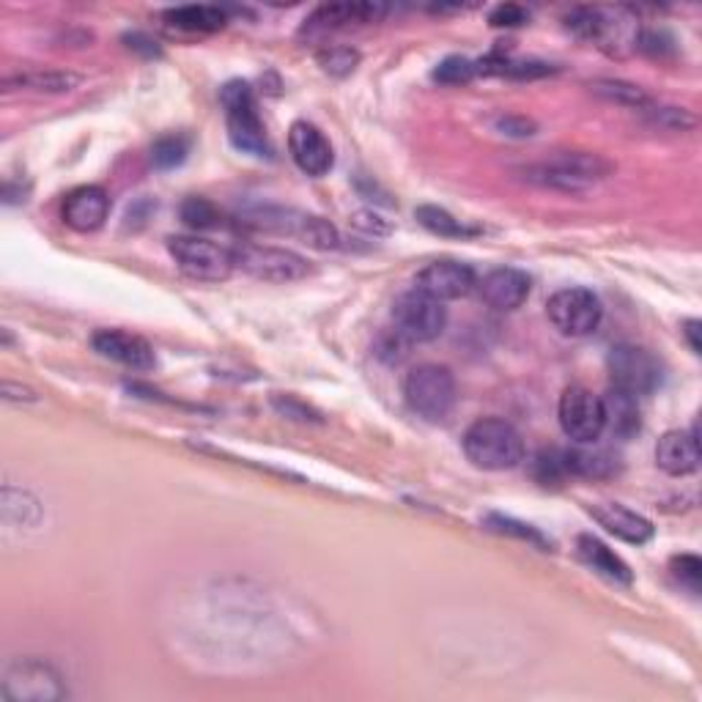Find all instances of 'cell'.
I'll return each instance as SVG.
<instances>
[{"mask_svg": "<svg viewBox=\"0 0 702 702\" xmlns=\"http://www.w3.org/2000/svg\"><path fill=\"white\" fill-rule=\"evenodd\" d=\"M656 464L673 477L691 475L700 467L697 431H667L656 445Z\"/></svg>", "mask_w": 702, "mask_h": 702, "instance_id": "cell-20", "label": "cell"}, {"mask_svg": "<svg viewBox=\"0 0 702 702\" xmlns=\"http://www.w3.org/2000/svg\"><path fill=\"white\" fill-rule=\"evenodd\" d=\"M190 154V137L187 135H165L154 143L152 148V162L159 170L179 168Z\"/></svg>", "mask_w": 702, "mask_h": 702, "instance_id": "cell-30", "label": "cell"}, {"mask_svg": "<svg viewBox=\"0 0 702 702\" xmlns=\"http://www.w3.org/2000/svg\"><path fill=\"white\" fill-rule=\"evenodd\" d=\"M612 170H615V165L601 154L557 152L541 162L526 165L521 173H524L526 182L557 190V193H582V190L604 182L606 175H612Z\"/></svg>", "mask_w": 702, "mask_h": 702, "instance_id": "cell-1", "label": "cell"}, {"mask_svg": "<svg viewBox=\"0 0 702 702\" xmlns=\"http://www.w3.org/2000/svg\"><path fill=\"white\" fill-rule=\"evenodd\" d=\"M409 346L412 343H409L398 329H390V332L379 335V340H376L374 346V354L382 360V363L398 365L409 354Z\"/></svg>", "mask_w": 702, "mask_h": 702, "instance_id": "cell-35", "label": "cell"}, {"mask_svg": "<svg viewBox=\"0 0 702 702\" xmlns=\"http://www.w3.org/2000/svg\"><path fill=\"white\" fill-rule=\"evenodd\" d=\"M700 327H702V324L697 322V318H689V322H683V335H686V340H689V346H691V351H694V354H700V351H702Z\"/></svg>", "mask_w": 702, "mask_h": 702, "instance_id": "cell-41", "label": "cell"}, {"mask_svg": "<svg viewBox=\"0 0 702 702\" xmlns=\"http://www.w3.org/2000/svg\"><path fill=\"white\" fill-rule=\"evenodd\" d=\"M130 41H132L130 47H135V50H146V56H157V52H159L157 41L146 39V36H141V34H132Z\"/></svg>", "mask_w": 702, "mask_h": 702, "instance_id": "cell-42", "label": "cell"}, {"mask_svg": "<svg viewBox=\"0 0 702 702\" xmlns=\"http://www.w3.org/2000/svg\"><path fill=\"white\" fill-rule=\"evenodd\" d=\"M604 412L606 428L615 436H620V439H629L640 431V407H637V398L629 396V392L612 387L604 398Z\"/></svg>", "mask_w": 702, "mask_h": 702, "instance_id": "cell-22", "label": "cell"}, {"mask_svg": "<svg viewBox=\"0 0 702 702\" xmlns=\"http://www.w3.org/2000/svg\"><path fill=\"white\" fill-rule=\"evenodd\" d=\"M526 20H530L526 9L516 7V3H503V7H497L488 14V23H492L494 28H519Z\"/></svg>", "mask_w": 702, "mask_h": 702, "instance_id": "cell-38", "label": "cell"}, {"mask_svg": "<svg viewBox=\"0 0 702 702\" xmlns=\"http://www.w3.org/2000/svg\"><path fill=\"white\" fill-rule=\"evenodd\" d=\"M0 691L9 702H58L69 697L61 673L41 658H17L9 664Z\"/></svg>", "mask_w": 702, "mask_h": 702, "instance_id": "cell-8", "label": "cell"}, {"mask_svg": "<svg viewBox=\"0 0 702 702\" xmlns=\"http://www.w3.org/2000/svg\"><path fill=\"white\" fill-rule=\"evenodd\" d=\"M669 571H673V577L678 579L683 588H689L691 593H700L702 588V562L697 555H678L673 557V562H669Z\"/></svg>", "mask_w": 702, "mask_h": 702, "instance_id": "cell-34", "label": "cell"}, {"mask_svg": "<svg viewBox=\"0 0 702 702\" xmlns=\"http://www.w3.org/2000/svg\"><path fill=\"white\" fill-rule=\"evenodd\" d=\"M182 215V222L193 231H209V228H220L222 226V215L211 201L206 198H187L179 209Z\"/></svg>", "mask_w": 702, "mask_h": 702, "instance_id": "cell-29", "label": "cell"}, {"mask_svg": "<svg viewBox=\"0 0 702 702\" xmlns=\"http://www.w3.org/2000/svg\"><path fill=\"white\" fill-rule=\"evenodd\" d=\"M392 324L409 343H431L448 327V307L412 289L392 302Z\"/></svg>", "mask_w": 702, "mask_h": 702, "instance_id": "cell-11", "label": "cell"}, {"mask_svg": "<svg viewBox=\"0 0 702 702\" xmlns=\"http://www.w3.org/2000/svg\"><path fill=\"white\" fill-rule=\"evenodd\" d=\"M110 215V198L97 184L72 190L63 201V222L77 233H94L105 226Z\"/></svg>", "mask_w": 702, "mask_h": 702, "instance_id": "cell-17", "label": "cell"}, {"mask_svg": "<svg viewBox=\"0 0 702 702\" xmlns=\"http://www.w3.org/2000/svg\"><path fill=\"white\" fill-rule=\"evenodd\" d=\"M590 513L593 519L604 526L606 533L615 535V538L626 541V544L642 546L653 538V524L645 519V516L634 513L626 505L620 503H595L590 505Z\"/></svg>", "mask_w": 702, "mask_h": 702, "instance_id": "cell-18", "label": "cell"}, {"mask_svg": "<svg viewBox=\"0 0 702 702\" xmlns=\"http://www.w3.org/2000/svg\"><path fill=\"white\" fill-rule=\"evenodd\" d=\"M220 99L222 108H226L228 137H231L233 146L244 154H253V157H269L273 146H269L267 130H264V121L258 116L253 88L242 80H231L222 88Z\"/></svg>", "mask_w": 702, "mask_h": 702, "instance_id": "cell-5", "label": "cell"}, {"mask_svg": "<svg viewBox=\"0 0 702 702\" xmlns=\"http://www.w3.org/2000/svg\"><path fill=\"white\" fill-rule=\"evenodd\" d=\"M273 409L278 414H283V417L300 420V423H322V414H318L313 407H307L305 401H300L296 396H283V392H275Z\"/></svg>", "mask_w": 702, "mask_h": 702, "instance_id": "cell-36", "label": "cell"}, {"mask_svg": "<svg viewBox=\"0 0 702 702\" xmlns=\"http://www.w3.org/2000/svg\"><path fill=\"white\" fill-rule=\"evenodd\" d=\"M577 552H579V557H582L584 566L593 568L598 577L609 579V582H618V584L634 582V573H631V568L626 566L624 557L615 555L609 546L601 544V541L593 538V535H579Z\"/></svg>", "mask_w": 702, "mask_h": 702, "instance_id": "cell-21", "label": "cell"}, {"mask_svg": "<svg viewBox=\"0 0 702 702\" xmlns=\"http://www.w3.org/2000/svg\"><path fill=\"white\" fill-rule=\"evenodd\" d=\"M289 152L291 159L296 162V168L302 173L313 175H327L335 165V154L329 141L324 137V132L318 130L311 121H294L289 130Z\"/></svg>", "mask_w": 702, "mask_h": 702, "instance_id": "cell-15", "label": "cell"}, {"mask_svg": "<svg viewBox=\"0 0 702 702\" xmlns=\"http://www.w3.org/2000/svg\"><path fill=\"white\" fill-rule=\"evenodd\" d=\"M560 428L577 445H593L606 431L604 398L588 387H568L557 403Z\"/></svg>", "mask_w": 702, "mask_h": 702, "instance_id": "cell-12", "label": "cell"}, {"mask_svg": "<svg viewBox=\"0 0 702 702\" xmlns=\"http://www.w3.org/2000/svg\"><path fill=\"white\" fill-rule=\"evenodd\" d=\"M3 398H7V401H25V403H34V401H36V392L31 390V387L14 385V382H7V385H3Z\"/></svg>", "mask_w": 702, "mask_h": 702, "instance_id": "cell-40", "label": "cell"}, {"mask_svg": "<svg viewBox=\"0 0 702 702\" xmlns=\"http://www.w3.org/2000/svg\"><path fill=\"white\" fill-rule=\"evenodd\" d=\"M403 398L417 417L428 420V423H443L453 412L456 398H459L453 371L436 363L417 365L403 379Z\"/></svg>", "mask_w": 702, "mask_h": 702, "instance_id": "cell-3", "label": "cell"}, {"mask_svg": "<svg viewBox=\"0 0 702 702\" xmlns=\"http://www.w3.org/2000/svg\"><path fill=\"white\" fill-rule=\"evenodd\" d=\"M92 346L102 358L113 360V363L124 365L130 371H141V374L157 365L154 346L141 335L124 332V329H99V332H94Z\"/></svg>", "mask_w": 702, "mask_h": 702, "instance_id": "cell-14", "label": "cell"}, {"mask_svg": "<svg viewBox=\"0 0 702 702\" xmlns=\"http://www.w3.org/2000/svg\"><path fill=\"white\" fill-rule=\"evenodd\" d=\"M387 14L385 7L379 3H329V7H318L311 17L305 20V28L302 34H329V31H338L343 25L354 23H379Z\"/></svg>", "mask_w": 702, "mask_h": 702, "instance_id": "cell-19", "label": "cell"}, {"mask_svg": "<svg viewBox=\"0 0 702 702\" xmlns=\"http://www.w3.org/2000/svg\"><path fill=\"white\" fill-rule=\"evenodd\" d=\"M80 83V77L74 72H56V69H31V72L12 74L3 80L7 88H25V92L36 94H63L72 92L74 85Z\"/></svg>", "mask_w": 702, "mask_h": 702, "instance_id": "cell-23", "label": "cell"}, {"mask_svg": "<svg viewBox=\"0 0 702 702\" xmlns=\"http://www.w3.org/2000/svg\"><path fill=\"white\" fill-rule=\"evenodd\" d=\"M414 217H417V222L425 228V231L436 233V237L464 239V237H475L477 233V228L467 226L464 220L453 217L448 209H439V206H417Z\"/></svg>", "mask_w": 702, "mask_h": 702, "instance_id": "cell-26", "label": "cell"}, {"mask_svg": "<svg viewBox=\"0 0 702 702\" xmlns=\"http://www.w3.org/2000/svg\"><path fill=\"white\" fill-rule=\"evenodd\" d=\"M477 286V275L470 264H461V261H434L428 267H423L414 278V291L431 296L436 302H453L461 300V296L470 294Z\"/></svg>", "mask_w": 702, "mask_h": 702, "instance_id": "cell-13", "label": "cell"}, {"mask_svg": "<svg viewBox=\"0 0 702 702\" xmlns=\"http://www.w3.org/2000/svg\"><path fill=\"white\" fill-rule=\"evenodd\" d=\"M562 459H566L568 475H579V477H609L612 472L618 470V459H615L609 450H601V448L562 450Z\"/></svg>", "mask_w": 702, "mask_h": 702, "instance_id": "cell-24", "label": "cell"}, {"mask_svg": "<svg viewBox=\"0 0 702 702\" xmlns=\"http://www.w3.org/2000/svg\"><path fill=\"white\" fill-rule=\"evenodd\" d=\"M530 289H533V280L516 267H497L483 275V280H477L481 300L488 307L503 313L519 311L526 302V296H530Z\"/></svg>", "mask_w": 702, "mask_h": 702, "instance_id": "cell-16", "label": "cell"}, {"mask_svg": "<svg viewBox=\"0 0 702 702\" xmlns=\"http://www.w3.org/2000/svg\"><path fill=\"white\" fill-rule=\"evenodd\" d=\"M593 92L598 94L601 99H606V102L620 105V108H631V110L653 108V99L642 92L640 85L626 83V80H595Z\"/></svg>", "mask_w": 702, "mask_h": 702, "instance_id": "cell-27", "label": "cell"}, {"mask_svg": "<svg viewBox=\"0 0 702 702\" xmlns=\"http://www.w3.org/2000/svg\"><path fill=\"white\" fill-rule=\"evenodd\" d=\"M467 461L477 470L486 472H503L513 470L524 461V439L503 417H481L464 431L461 439Z\"/></svg>", "mask_w": 702, "mask_h": 702, "instance_id": "cell-2", "label": "cell"}, {"mask_svg": "<svg viewBox=\"0 0 702 702\" xmlns=\"http://www.w3.org/2000/svg\"><path fill=\"white\" fill-rule=\"evenodd\" d=\"M244 226H253L258 231H275V233H289V237L302 239L307 247L313 250H338L340 247V233L338 228L329 220L307 211L296 209H280V206H258V209L244 211Z\"/></svg>", "mask_w": 702, "mask_h": 702, "instance_id": "cell-4", "label": "cell"}, {"mask_svg": "<svg viewBox=\"0 0 702 702\" xmlns=\"http://www.w3.org/2000/svg\"><path fill=\"white\" fill-rule=\"evenodd\" d=\"M606 368H609L612 387L629 392V396L634 398L647 396V392L656 390L664 376L662 363L653 358L651 351L631 343L615 346V349L609 351V358H606Z\"/></svg>", "mask_w": 702, "mask_h": 702, "instance_id": "cell-10", "label": "cell"}, {"mask_svg": "<svg viewBox=\"0 0 702 702\" xmlns=\"http://www.w3.org/2000/svg\"><path fill=\"white\" fill-rule=\"evenodd\" d=\"M358 63H360V52L343 45L327 47V50L318 52V66H322L327 74H332V77H346V74H351L354 69H358Z\"/></svg>", "mask_w": 702, "mask_h": 702, "instance_id": "cell-32", "label": "cell"}, {"mask_svg": "<svg viewBox=\"0 0 702 702\" xmlns=\"http://www.w3.org/2000/svg\"><path fill=\"white\" fill-rule=\"evenodd\" d=\"M494 126H497V132H503V135L508 137H530L535 135V121L524 119V116H497L494 119Z\"/></svg>", "mask_w": 702, "mask_h": 702, "instance_id": "cell-39", "label": "cell"}, {"mask_svg": "<svg viewBox=\"0 0 702 702\" xmlns=\"http://www.w3.org/2000/svg\"><path fill=\"white\" fill-rule=\"evenodd\" d=\"M546 316L555 324V329L566 338H588L598 329L604 318V305L598 296L582 286L560 289L546 302Z\"/></svg>", "mask_w": 702, "mask_h": 702, "instance_id": "cell-9", "label": "cell"}, {"mask_svg": "<svg viewBox=\"0 0 702 702\" xmlns=\"http://www.w3.org/2000/svg\"><path fill=\"white\" fill-rule=\"evenodd\" d=\"M566 25L584 39H601L609 31V20L601 9H573L566 17Z\"/></svg>", "mask_w": 702, "mask_h": 702, "instance_id": "cell-31", "label": "cell"}, {"mask_svg": "<svg viewBox=\"0 0 702 702\" xmlns=\"http://www.w3.org/2000/svg\"><path fill=\"white\" fill-rule=\"evenodd\" d=\"M168 253L175 261V267L182 269L190 280H198V283H226L233 275V269H237L233 250L204 237H190V233L170 237Z\"/></svg>", "mask_w": 702, "mask_h": 702, "instance_id": "cell-6", "label": "cell"}, {"mask_svg": "<svg viewBox=\"0 0 702 702\" xmlns=\"http://www.w3.org/2000/svg\"><path fill=\"white\" fill-rule=\"evenodd\" d=\"M486 526L488 530H494V533L526 541V544H535V546H541V549H549L552 546V541L546 538V535H541L533 524L516 521V519H510V516H499V513L486 516Z\"/></svg>", "mask_w": 702, "mask_h": 702, "instance_id": "cell-28", "label": "cell"}, {"mask_svg": "<svg viewBox=\"0 0 702 702\" xmlns=\"http://www.w3.org/2000/svg\"><path fill=\"white\" fill-rule=\"evenodd\" d=\"M233 261L237 269H242L244 275L264 283H296V280L311 275V264L307 258H302L300 253L286 247H273V244H255L242 242L233 247Z\"/></svg>", "mask_w": 702, "mask_h": 702, "instance_id": "cell-7", "label": "cell"}, {"mask_svg": "<svg viewBox=\"0 0 702 702\" xmlns=\"http://www.w3.org/2000/svg\"><path fill=\"white\" fill-rule=\"evenodd\" d=\"M475 74H477V63H472L470 58H461V56L445 58V61L434 69V80L443 85H464L470 83Z\"/></svg>", "mask_w": 702, "mask_h": 702, "instance_id": "cell-33", "label": "cell"}, {"mask_svg": "<svg viewBox=\"0 0 702 702\" xmlns=\"http://www.w3.org/2000/svg\"><path fill=\"white\" fill-rule=\"evenodd\" d=\"M647 113H651L653 124L664 126V130L683 132L686 126H694V116H689L686 110H678V108H647Z\"/></svg>", "mask_w": 702, "mask_h": 702, "instance_id": "cell-37", "label": "cell"}, {"mask_svg": "<svg viewBox=\"0 0 702 702\" xmlns=\"http://www.w3.org/2000/svg\"><path fill=\"white\" fill-rule=\"evenodd\" d=\"M173 28L193 31V34H211V31L226 28V12L217 7H179L165 14Z\"/></svg>", "mask_w": 702, "mask_h": 702, "instance_id": "cell-25", "label": "cell"}]
</instances>
